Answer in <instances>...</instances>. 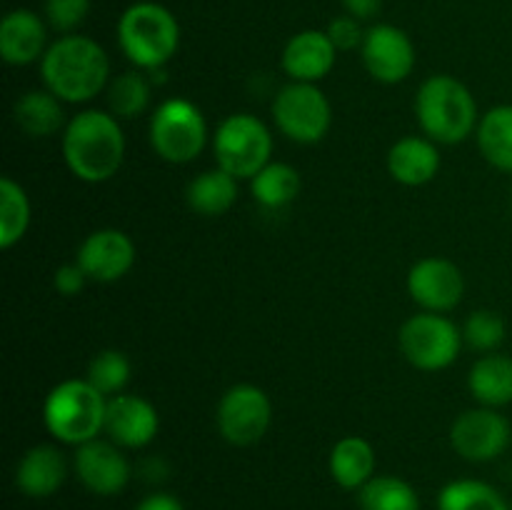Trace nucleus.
<instances>
[{
    "mask_svg": "<svg viewBox=\"0 0 512 510\" xmlns=\"http://www.w3.org/2000/svg\"><path fill=\"white\" fill-rule=\"evenodd\" d=\"M70 173L90 185L108 183L125 163V133L110 110L85 108L68 120L60 138Z\"/></svg>",
    "mask_w": 512,
    "mask_h": 510,
    "instance_id": "f257e3e1",
    "label": "nucleus"
},
{
    "mask_svg": "<svg viewBox=\"0 0 512 510\" xmlns=\"http://www.w3.org/2000/svg\"><path fill=\"white\" fill-rule=\"evenodd\" d=\"M43 88L68 105H83L108 90L110 58L98 40L88 35H60L40 60Z\"/></svg>",
    "mask_w": 512,
    "mask_h": 510,
    "instance_id": "f03ea898",
    "label": "nucleus"
},
{
    "mask_svg": "<svg viewBox=\"0 0 512 510\" xmlns=\"http://www.w3.org/2000/svg\"><path fill=\"white\" fill-rule=\"evenodd\" d=\"M415 118L420 130L438 145H458L478 130L475 95L448 73L430 75L415 93Z\"/></svg>",
    "mask_w": 512,
    "mask_h": 510,
    "instance_id": "7ed1b4c3",
    "label": "nucleus"
},
{
    "mask_svg": "<svg viewBox=\"0 0 512 510\" xmlns=\"http://www.w3.org/2000/svg\"><path fill=\"white\" fill-rule=\"evenodd\" d=\"M118 45L125 58L145 73H158L180 48V23L165 5L140 0L118 18Z\"/></svg>",
    "mask_w": 512,
    "mask_h": 510,
    "instance_id": "20e7f679",
    "label": "nucleus"
},
{
    "mask_svg": "<svg viewBox=\"0 0 512 510\" xmlns=\"http://www.w3.org/2000/svg\"><path fill=\"white\" fill-rule=\"evenodd\" d=\"M105 410L108 398L88 378H68L45 395L43 423L58 443L78 448L105 433Z\"/></svg>",
    "mask_w": 512,
    "mask_h": 510,
    "instance_id": "39448f33",
    "label": "nucleus"
},
{
    "mask_svg": "<svg viewBox=\"0 0 512 510\" xmlns=\"http://www.w3.org/2000/svg\"><path fill=\"white\" fill-rule=\"evenodd\" d=\"M150 148L170 165L193 163L208 145V123L193 100L168 98L153 110L148 125Z\"/></svg>",
    "mask_w": 512,
    "mask_h": 510,
    "instance_id": "423d86ee",
    "label": "nucleus"
},
{
    "mask_svg": "<svg viewBox=\"0 0 512 510\" xmlns=\"http://www.w3.org/2000/svg\"><path fill=\"white\" fill-rule=\"evenodd\" d=\"M213 155L218 168L250 180L273 160V133L253 113H233L215 128Z\"/></svg>",
    "mask_w": 512,
    "mask_h": 510,
    "instance_id": "0eeeda50",
    "label": "nucleus"
},
{
    "mask_svg": "<svg viewBox=\"0 0 512 510\" xmlns=\"http://www.w3.org/2000/svg\"><path fill=\"white\" fill-rule=\"evenodd\" d=\"M398 345L403 358L423 373H438L458 360L463 348V330L443 313L410 315L398 333Z\"/></svg>",
    "mask_w": 512,
    "mask_h": 510,
    "instance_id": "6e6552de",
    "label": "nucleus"
},
{
    "mask_svg": "<svg viewBox=\"0 0 512 510\" xmlns=\"http://www.w3.org/2000/svg\"><path fill=\"white\" fill-rule=\"evenodd\" d=\"M270 113L275 128L298 145L320 143L333 125V105L315 83L290 80L273 98Z\"/></svg>",
    "mask_w": 512,
    "mask_h": 510,
    "instance_id": "1a4fd4ad",
    "label": "nucleus"
},
{
    "mask_svg": "<svg viewBox=\"0 0 512 510\" xmlns=\"http://www.w3.org/2000/svg\"><path fill=\"white\" fill-rule=\"evenodd\" d=\"M218 433L225 443L248 448L260 443L273 423V403L268 393L253 383H238L228 388L215 410Z\"/></svg>",
    "mask_w": 512,
    "mask_h": 510,
    "instance_id": "9d476101",
    "label": "nucleus"
},
{
    "mask_svg": "<svg viewBox=\"0 0 512 510\" xmlns=\"http://www.w3.org/2000/svg\"><path fill=\"white\" fill-rule=\"evenodd\" d=\"M512 440L510 420L498 408H470L450 425V445L470 463H490L508 450Z\"/></svg>",
    "mask_w": 512,
    "mask_h": 510,
    "instance_id": "9b49d317",
    "label": "nucleus"
},
{
    "mask_svg": "<svg viewBox=\"0 0 512 510\" xmlns=\"http://www.w3.org/2000/svg\"><path fill=\"white\" fill-rule=\"evenodd\" d=\"M360 60L373 80L398 85L410 78L415 68V45L403 28L393 23L370 25L360 45Z\"/></svg>",
    "mask_w": 512,
    "mask_h": 510,
    "instance_id": "f8f14e48",
    "label": "nucleus"
},
{
    "mask_svg": "<svg viewBox=\"0 0 512 510\" xmlns=\"http://www.w3.org/2000/svg\"><path fill=\"white\" fill-rule=\"evenodd\" d=\"M408 293L420 310L445 315L463 303L465 275L448 258H420L408 273Z\"/></svg>",
    "mask_w": 512,
    "mask_h": 510,
    "instance_id": "ddd939ff",
    "label": "nucleus"
},
{
    "mask_svg": "<svg viewBox=\"0 0 512 510\" xmlns=\"http://www.w3.org/2000/svg\"><path fill=\"white\" fill-rule=\"evenodd\" d=\"M73 470L85 490H90L93 495H103V498L123 493L133 475L123 448L110 438H95L78 445L73 455Z\"/></svg>",
    "mask_w": 512,
    "mask_h": 510,
    "instance_id": "4468645a",
    "label": "nucleus"
},
{
    "mask_svg": "<svg viewBox=\"0 0 512 510\" xmlns=\"http://www.w3.org/2000/svg\"><path fill=\"white\" fill-rule=\"evenodd\" d=\"M75 263L85 270L88 280L93 283H115L133 270L135 243L125 230H93L78 245Z\"/></svg>",
    "mask_w": 512,
    "mask_h": 510,
    "instance_id": "2eb2a0df",
    "label": "nucleus"
},
{
    "mask_svg": "<svg viewBox=\"0 0 512 510\" xmlns=\"http://www.w3.org/2000/svg\"><path fill=\"white\" fill-rule=\"evenodd\" d=\"M160 430V415L143 395L120 393L108 398L105 410V435L115 445L128 450L145 448L155 440Z\"/></svg>",
    "mask_w": 512,
    "mask_h": 510,
    "instance_id": "dca6fc26",
    "label": "nucleus"
},
{
    "mask_svg": "<svg viewBox=\"0 0 512 510\" xmlns=\"http://www.w3.org/2000/svg\"><path fill=\"white\" fill-rule=\"evenodd\" d=\"M335 60H338V48L325 30L315 28L295 33L285 43L283 55H280V65L290 80L315 85L328 78L330 70L335 68Z\"/></svg>",
    "mask_w": 512,
    "mask_h": 510,
    "instance_id": "f3484780",
    "label": "nucleus"
},
{
    "mask_svg": "<svg viewBox=\"0 0 512 510\" xmlns=\"http://www.w3.org/2000/svg\"><path fill=\"white\" fill-rule=\"evenodd\" d=\"M48 28L50 25L30 8H15L5 13L0 23V58L15 68L43 60L50 45Z\"/></svg>",
    "mask_w": 512,
    "mask_h": 510,
    "instance_id": "a211bd4d",
    "label": "nucleus"
},
{
    "mask_svg": "<svg viewBox=\"0 0 512 510\" xmlns=\"http://www.w3.org/2000/svg\"><path fill=\"white\" fill-rule=\"evenodd\" d=\"M440 150L428 135H405L388 150V173L405 188H420L440 173Z\"/></svg>",
    "mask_w": 512,
    "mask_h": 510,
    "instance_id": "6ab92c4d",
    "label": "nucleus"
},
{
    "mask_svg": "<svg viewBox=\"0 0 512 510\" xmlns=\"http://www.w3.org/2000/svg\"><path fill=\"white\" fill-rule=\"evenodd\" d=\"M68 478V460L55 445H33L15 468V485L28 498H50Z\"/></svg>",
    "mask_w": 512,
    "mask_h": 510,
    "instance_id": "aec40b11",
    "label": "nucleus"
},
{
    "mask_svg": "<svg viewBox=\"0 0 512 510\" xmlns=\"http://www.w3.org/2000/svg\"><path fill=\"white\" fill-rule=\"evenodd\" d=\"M468 390L485 408H505L512 403V358L505 353H485L468 373Z\"/></svg>",
    "mask_w": 512,
    "mask_h": 510,
    "instance_id": "412c9836",
    "label": "nucleus"
},
{
    "mask_svg": "<svg viewBox=\"0 0 512 510\" xmlns=\"http://www.w3.org/2000/svg\"><path fill=\"white\" fill-rule=\"evenodd\" d=\"M63 105V100L48 88L28 90L13 105L15 125L30 138H50L55 133H63L70 120L65 118Z\"/></svg>",
    "mask_w": 512,
    "mask_h": 510,
    "instance_id": "4be33fe9",
    "label": "nucleus"
},
{
    "mask_svg": "<svg viewBox=\"0 0 512 510\" xmlns=\"http://www.w3.org/2000/svg\"><path fill=\"white\" fill-rule=\"evenodd\" d=\"M240 180L223 168H210L195 175L185 190V200L193 213L203 218H218L225 215L240 195Z\"/></svg>",
    "mask_w": 512,
    "mask_h": 510,
    "instance_id": "5701e85b",
    "label": "nucleus"
},
{
    "mask_svg": "<svg viewBox=\"0 0 512 510\" xmlns=\"http://www.w3.org/2000/svg\"><path fill=\"white\" fill-rule=\"evenodd\" d=\"M330 475L345 490H360L375 478V448L363 435H345L330 450Z\"/></svg>",
    "mask_w": 512,
    "mask_h": 510,
    "instance_id": "b1692460",
    "label": "nucleus"
},
{
    "mask_svg": "<svg viewBox=\"0 0 512 510\" xmlns=\"http://www.w3.org/2000/svg\"><path fill=\"white\" fill-rule=\"evenodd\" d=\"M475 138L480 153L493 168L512 173V105H495L480 115Z\"/></svg>",
    "mask_w": 512,
    "mask_h": 510,
    "instance_id": "393cba45",
    "label": "nucleus"
},
{
    "mask_svg": "<svg viewBox=\"0 0 512 510\" xmlns=\"http://www.w3.org/2000/svg\"><path fill=\"white\" fill-rule=\"evenodd\" d=\"M303 180L298 168L290 163L270 160L255 178H250V193L253 200L265 210H283L300 195Z\"/></svg>",
    "mask_w": 512,
    "mask_h": 510,
    "instance_id": "a878e982",
    "label": "nucleus"
},
{
    "mask_svg": "<svg viewBox=\"0 0 512 510\" xmlns=\"http://www.w3.org/2000/svg\"><path fill=\"white\" fill-rule=\"evenodd\" d=\"M33 218L30 198L10 175L0 178V248L10 250L25 238Z\"/></svg>",
    "mask_w": 512,
    "mask_h": 510,
    "instance_id": "bb28decb",
    "label": "nucleus"
},
{
    "mask_svg": "<svg viewBox=\"0 0 512 510\" xmlns=\"http://www.w3.org/2000/svg\"><path fill=\"white\" fill-rule=\"evenodd\" d=\"M108 110L118 120H135L148 110L153 98V85L145 70H125V73L110 78L108 90Z\"/></svg>",
    "mask_w": 512,
    "mask_h": 510,
    "instance_id": "cd10ccee",
    "label": "nucleus"
},
{
    "mask_svg": "<svg viewBox=\"0 0 512 510\" xmlns=\"http://www.w3.org/2000/svg\"><path fill=\"white\" fill-rule=\"evenodd\" d=\"M438 510H512L495 485L475 478L450 480L438 493Z\"/></svg>",
    "mask_w": 512,
    "mask_h": 510,
    "instance_id": "c85d7f7f",
    "label": "nucleus"
},
{
    "mask_svg": "<svg viewBox=\"0 0 512 510\" xmlns=\"http://www.w3.org/2000/svg\"><path fill=\"white\" fill-rule=\"evenodd\" d=\"M360 510H420V495L398 475H375L358 490Z\"/></svg>",
    "mask_w": 512,
    "mask_h": 510,
    "instance_id": "c756f323",
    "label": "nucleus"
},
{
    "mask_svg": "<svg viewBox=\"0 0 512 510\" xmlns=\"http://www.w3.org/2000/svg\"><path fill=\"white\" fill-rule=\"evenodd\" d=\"M130 375H133V365H130L128 355L110 348L93 355L85 378H88L105 398H113V395L125 393V388H128L130 383Z\"/></svg>",
    "mask_w": 512,
    "mask_h": 510,
    "instance_id": "7c9ffc66",
    "label": "nucleus"
},
{
    "mask_svg": "<svg viewBox=\"0 0 512 510\" xmlns=\"http://www.w3.org/2000/svg\"><path fill=\"white\" fill-rule=\"evenodd\" d=\"M505 333L508 328H505L503 315L488 308L473 310L463 325V343L475 353H495L503 345Z\"/></svg>",
    "mask_w": 512,
    "mask_h": 510,
    "instance_id": "2f4dec72",
    "label": "nucleus"
},
{
    "mask_svg": "<svg viewBox=\"0 0 512 510\" xmlns=\"http://www.w3.org/2000/svg\"><path fill=\"white\" fill-rule=\"evenodd\" d=\"M93 0H45V23L60 35H70L85 23Z\"/></svg>",
    "mask_w": 512,
    "mask_h": 510,
    "instance_id": "473e14b6",
    "label": "nucleus"
},
{
    "mask_svg": "<svg viewBox=\"0 0 512 510\" xmlns=\"http://www.w3.org/2000/svg\"><path fill=\"white\" fill-rule=\"evenodd\" d=\"M328 38L333 40V45L338 48V53H350V50H360L365 40V28L363 20L353 18V15H338V18L330 20V25L325 28Z\"/></svg>",
    "mask_w": 512,
    "mask_h": 510,
    "instance_id": "72a5a7b5",
    "label": "nucleus"
},
{
    "mask_svg": "<svg viewBox=\"0 0 512 510\" xmlns=\"http://www.w3.org/2000/svg\"><path fill=\"white\" fill-rule=\"evenodd\" d=\"M85 283H88V275H85V270L80 268L75 260L73 263L60 265V268L53 273V288L58 290L60 295H65V298L78 295L80 290L85 288Z\"/></svg>",
    "mask_w": 512,
    "mask_h": 510,
    "instance_id": "f704fd0d",
    "label": "nucleus"
},
{
    "mask_svg": "<svg viewBox=\"0 0 512 510\" xmlns=\"http://www.w3.org/2000/svg\"><path fill=\"white\" fill-rule=\"evenodd\" d=\"M135 510H185V505L180 503L173 493L158 490V493L145 495V498L135 505Z\"/></svg>",
    "mask_w": 512,
    "mask_h": 510,
    "instance_id": "c9c22d12",
    "label": "nucleus"
},
{
    "mask_svg": "<svg viewBox=\"0 0 512 510\" xmlns=\"http://www.w3.org/2000/svg\"><path fill=\"white\" fill-rule=\"evenodd\" d=\"M345 8V13L353 15L358 20H370L380 13L383 8V0H340Z\"/></svg>",
    "mask_w": 512,
    "mask_h": 510,
    "instance_id": "e433bc0d",
    "label": "nucleus"
},
{
    "mask_svg": "<svg viewBox=\"0 0 512 510\" xmlns=\"http://www.w3.org/2000/svg\"><path fill=\"white\" fill-rule=\"evenodd\" d=\"M510 215H512V190H510Z\"/></svg>",
    "mask_w": 512,
    "mask_h": 510,
    "instance_id": "4c0bfd02",
    "label": "nucleus"
},
{
    "mask_svg": "<svg viewBox=\"0 0 512 510\" xmlns=\"http://www.w3.org/2000/svg\"><path fill=\"white\" fill-rule=\"evenodd\" d=\"M510 508H512V503H510Z\"/></svg>",
    "mask_w": 512,
    "mask_h": 510,
    "instance_id": "58836bf2",
    "label": "nucleus"
}]
</instances>
